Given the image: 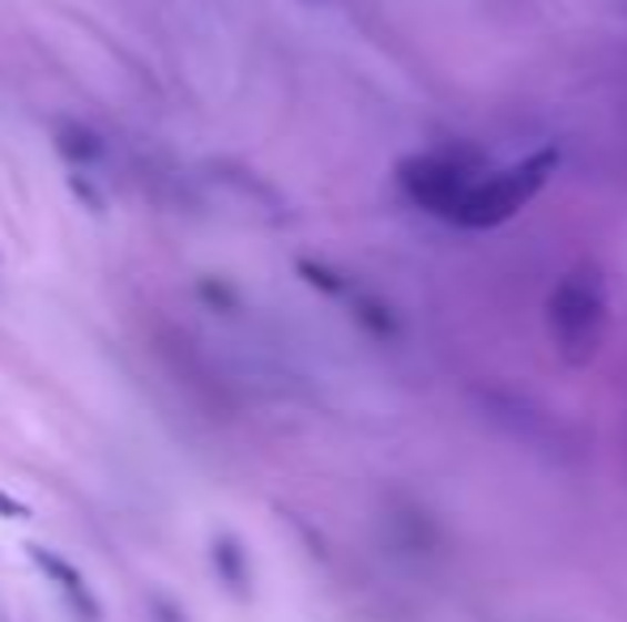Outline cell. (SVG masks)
Here are the masks:
<instances>
[{
    "instance_id": "obj_1",
    "label": "cell",
    "mask_w": 627,
    "mask_h": 622,
    "mask_svg": "<svg viewBox=\"0 0 627 622\" xmlns=\"http://www.w3.org/2000/svg\"><path fill=\"white\" fill-rule=\"evenodd\" d=\"M601 325H606V303H601L598 282H585V277L564 282L550 303V328L559 337V350L573 363L589 358L601 337Z\"/></svg>"
},
{
    "instance_id": "obj_2",
    "label": "cell",
    "mask_w": 627,
    "mask_h": 622,
    "mask_svg": "<svg viewBox=\"0 0 627 622\" xmlns=\"http://www.w3.org/2000/svg\"><path fill=\"white\" fill-rule=\"evenodd\" d=\"M402 188L432 214H462L465 196L474 192L469 171L453 154H423L402 166Z\"/></svg>"
},
{
    "instance_id": "obj_3",
    "label": "cell",
    "mask_w": 627,
    "mask_h": 622,
    "mask_svg": "<svg viewBox=\"0 0 627 622\" xmlns=\"http://www.w3.org/2000/svg\"><path fill=\"white\" fill-rule=\"evenodd\" d=\"M543 171H546V159H534V163H525V166L499 171V175H492L487 184H478V188L465 196V205L457 217H462V222H474V226H487V222L508 217L529 192L543 184Z\"/></svg>"
},
{
    "instance_id": "obj_4",
    "label": "cell",
    "mask_w": 627,
    "mask_h": 622,
    "mask_svg": "<svg viewBox=\"0 0 627 622\" xmlns=\"http://www.w3.org/2000/svg\"><path fill=\"white\" fill-rule=\"evenodd\" d=\"M30 559H34V568L43 571L48 580L55 584V593L64 596V605L78 614V622H99L103 619V605H99V596L90 593V584H85V575L69 559H60L55 550L48 545H27Z\"/></svg>"
},
{
    "instance_id": "obj_5",
    "label": "cell",
    "mask_w": 627,
    "mask_h": 622,
    "mask_svg": "<svg viewBox=\"0 0 627 622\" xmlns=\"http://www.w3.org/2000/svg\"><path fill=\"white\" fill-rule=\"evenodd\" d=\"M55 150L78 166L103 163V136L94 129H85V124H60L55 129Z\"/></svg>"
},
{
    "instance_id": "obj_6",
    "label": "cell",
    "mask_w": 627,
    "mask_h": 622,
    "mask_svg": "<svg viewBox=\"0 0 627 622\" xmlns=\"http://www.w3.org/2000/svg\"><path fill=\"white\" fill-rule=\"evenodd\" d=\"M214 571H219V580L226 589H235V593H247V554L244 545L235 538H214Z\"/></svg>"
},
{
    "instance_id": "obj_7",
    "label": "cell",
    "mask_w": 627,
    "mask_h": 622,
    "mask_svg": "<svg viewBox=\"0 0 627 622\" xmlns=\"http://www.w3.org/2000/svg\"><path fill=\"white\" fill-rule=\"evenodd\" d=\"M150 622H189L184 619V610L171 601V596H150Z\"/></svg>"
},
{
    "instance_id": "obj_8",
    "label": "cell",
    "mask_w": 627,
    "mask_h": 622,
    "mask_svg": "<svg viewBox=\"0 0 627 622\" xmlns=\"http://www.w3.org/2000/svg\"><path fill=\"white\" fill-rule=\"evenodd\" d=\"M312 4H321V0H312Z\"/></svg>"
}]
</instances>
